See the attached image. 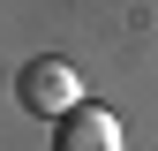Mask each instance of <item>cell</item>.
Segmentation results:
<instances>
[{"instance_id": "1", "label": "cell", "mask_w": 158, "mask_h": 151, "mask_svg": "<svg viewBox=\"0 0 158 151\" xmlns=\"http://www.w3.org/2000/svg\"><path fill=\"white\" fill-rule=\"evenodd\" d=\"M15 98H23V113H38V121H68V113L83 106V76H75L60 53H45V61H30V68H23Z\"/></svg>"}, {"instance_id": "2", "label": "cell", "mask_w": 158, "mask_h": 151, "mask_svg": "<svg viewBox=\"0 0 158 151\" xmlns=\"http://www.w3.org/2000/svg\"><path fill=\"white\" fill-rule=\"evenodd\" d=\"M53 151H121V121L106 106H75L60 128H53Z\"/></svg>"}]
</instances>
